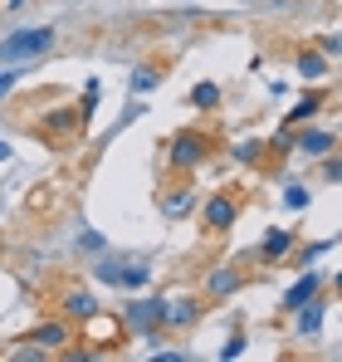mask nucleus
Segmentation results:
<instances>
[{"instance_id": "1", "label": "nucleus", "mask_w": 342, "mask_h": 362, "mask_svg": "<svg viewBox=\"0 0 342 362\" xmlns=\"http://www.w3.org/2000/svg\"><path fill=\"white\" fill-rule=\"evenodd\" d=\"M54 49V30L49 25H30V30H15L5 45H0V59L5 64H20V59H40Z\"/></svg>"}, {"instance_id": "2", "label": "nucleus", "mask_w": 342, "mask_h": 362, "mask_svg": "<svg viewBox=\"0 0 342 362\" xmlns=\"http://www.w3.org/2000/svg\"><path fill=\"white\" fill-rule=\"evenodd\" d=\"M167 147H171V152H167V157H171V167H181V172H186V167H201V162L211 157V137H206V132H196V127L176 132Z\"/></svg>"}, {"instance_id": "3", "label": "nucleus", "mask_w": 342, "mask_h": 362, "mask_svg": "<svg viewBox=\"0 0 342 362\" xmlns=\"http://www.w3.org/2000/svg\"><path fill=\"white\" fill-rule=\"evenodd\" d=\"M122 323H127V328H132V333H142V338H147V333H152V328H157V323H162V299L132 303V308H127V318H122Z\"/></svg>"}, {"instance_id": "4", "label": "nucleus", "mask_w": 342, "mask_h": 362, "mask_svg": "<svg viewBox=\"0 0 342 362\" xmlns=\"http://www.w3.org/2000/svg\"><path fill=\"white\" fill-rule=\"evenodd\" d=\"M147 264H98V279H108V284H127V289H142L147 284Z\"/></svg>"}, {"instance_id": "5", "label": "nucleus", "mask_w": 342, "mask_h": 362, "mask_svg": "<svg viewBox=\"0 0 342 362\" xmlns=\"http://www.w3.org/2000/svg\"><path fill=\"white\" fill-rule=\"evenodd\" d=\"M201 318V303L196 299H162V323L167 328H191Z\"/></svg>"}, {"instance_id": "6", "label": "nucleus", "mask_w": 342, "mask_h": 362, "mask_svg": "<svg viewBox=\"0 0 342 362\" xmlns=\"http://www.w3.org/2000/svg\"><path fill=\"white\" fill-rule=\"evenodd\" d=\"M206 226H211V230H230V226H235V201H230V196H211V201H206Z\"/></svg>"}, {"instance_id": "7", "label": "nucleus", "mask_w": 342, "mask_h": 362, "mask_svg": "<svg viewBox=\"0 0 342 362\" xmlns=\"http://www.w3.org/2000/svg\"><path fill=\"white\" fill-rule=\"evenodd\" d=\"M240 279H244L240 269H216V274L206 279V294H211V299H225V294H235V289H240Z\"/></svg>"}, {"instance_id": "8", "label": "nucleus", "mask_w": 342, "mask_h": 362, "mask_svg": "<svg viewBox=\"0 0 342 362\" xmlns=\"http://www.w3.org/2000/svg\"><path fill=\"white\" fill-rule=\"evenodd\" d=\"M293 142H298V152H308V157H328V152L338 147V142H333V132H318V127H313V132H303V137H293Z\"/></svg>"}, {"instance_id": "9", "label": "nucleus", "mask_w": 342, "mask_h": 362, "mask_svg": "<svg viewBox=\"0 0 342 362\" xmlns=\"http://www.w3.org/2000/svg\"><path fill=\"white\" fill-rule=\"evenodd\" d=\"M318 284H323L318 274H303V279H298V284L284 294V308H303L308 299H318Z\"/></svg>"}, {"instance_id": "10", "label": "nucleus", "mask_w": 342, "mask_h": 362, "mask_svg": "<svg viewBox=\"0 0 342 362\" xmlns=\"http://www.w3.org/2000/svg\"><path fill=\"white\" fill-rule=\"evenodd\" d=\"M88 338H98L103 348H113L117 338H122V323H113V318H103V313H93V318H88Z\"/></svg>"}, {"instance_id": "11", "label": "nucleus", "mask_w": 342, "mask_h": 362, "mask_svg": "<svg viewBox=\"0 0 342 362\" xmlns=\"http://www.w3.org/2000/svg\"><path fill=\"white\" fill-rule=\"evenodd\" d=\"M25 343H35V348H59V343H69V328H64V323H40Z\"/></svg>"}, {"instance_id": "12", "label": "nucleus", "mask_w": 342, "mask_h": 362, "mask_svg": "<svg viewBox=\"0 0 342 362\" xmlns=\"http://www.w3.org/2000/svg\"><path fill=\"white\" fill-rule=\"evenodd\" d=\"M64 313H69V318H93V313H98V303H93V294L73 289V294L64 299Z\"/></svg>"}, {"instance_id": "13", "label": "nucleus", "mask_w": 342, "mask_h": 362, "mask_svg": "<svg viewBox=\"0 0 342 362\" xmlns=\"http://www.w3.org/2000/svg\"><path fill=\"white\" fill-rule=\"evenodd\" d=\"M288 250H293V230H269L259 255H264V259H279V255H288Z\"/></svg>"}, {"instance_id": "14", "label": "nucleus", "mask_w": 342, "mask_h": 362, "mask_svg": "<svg viewBox=\"0 0 342 362\" xmlns=\"http://www.w3.org/2000/svg\"><path fill=\"white\" fill-rule=\"evenodd\" d=\"M323 308H328V303H303V308H298V333H318V328H323Z\"/></svg>"}, {"instance_id": "15", "label": "nucleus", "mask_w": 342, "mask_h": 362, "mask_svg": "<svg viewBox=\"0 0 342 362\" xmlns=\"http://www.w3.org/2000/svg\"><path fill=\"white\" fill-rule=\"evenodd\" d=\"M298 74H303V78H323V74H328V59H323L318 49H308V54H298Z\"/></svg>"}, {"instance_id": "16", "label": "nucleus", "mask_w": 342, "mask_h": 362, "mask_svg": "<svg viewBox=\"0 0 342 362\" xmlns=\"http://www.w3.org/2000/svg\"><path fill=\"white\" fill-rule=\"evenodd\" d=\"M191 103H196V108H216V103H220V88H216V83H196V88H191Z\"/></svg>"}, {"instance_id": "17", "label": "nucleus", "mask_w": 342, "mask_h": 362, "mask_svg": "<svg viewBox=\"0 0 342 362\" xmlns=\"http://www.w3.org/2000/svg\"><path fill=\"white\" fill-rule=\"evenodd\" d=\"M235 157H240V162H259V157H264V142H259V137H249V142H240V147H235Z\"/></svg>"}, {"instance_id": "18", "label": "nucleus", "mask_w": 342, "mask_h": 362, "mask_svg": "<svg viewBox=\"0 0 342 362\" xmlns=\"http://www.w3.org/2000/svg\"><path fill=\"white\" fill-rule=\"evenodd\" d=\"M162 211H167V216H186V211H191V196H186V191H176V196L162 201Z\"/></svg>"}, {"instance_id": "19", "label": "nucleus", "mask_w": 342, "mask_h": 362, "mask_svg": "<svg viewBox=\"0 0 342 362\" xmlns=\"http://www.w3.org/2000/svg\"><path fill=\"white\" fill-rule=\"evenodd\" d=\"M284 206H288V211H303V206H308V191H303V186H288V191H284Z\"/></svg>"}, {"instance_id": "20", "label": "nucleus", "mask_w": 342, "mask_h": 362, "mask_svg": "<svg viewBox=\"0 0 342 362\" xmlns=\"http://www.w3.org/2000/svg\"><path fill=\"white\" fill-rule=\"evenodd\" d=\"M318 108H323V103H318V98H313V93H308V98H303V103H298V108H293V122L313 118V113H318Z\"/></svg>"}, {"instance_id": "21", "label": "nucleus", "mask_w": 342, "mask_h": 362, "mask_svg": "<svg viewBox=\"0 0 342 362\" xmlns=\"http://www.w3.org/2000/svg\"><path fill=\"white\" fill-rule=\"evenodd\" d=\"M288 147H293V132H288V122H284V132H279V137L269 142V152H274V157H284Z\"/></svg>"}, {"instance_id": "22", "label": "nucleus", "mask_w": 342, "mask_h": 362, "mask_svg": "<svg viewBox=\"0 0 342 362\" xmlns=\"http://www.w3.org/2000/svg\"><path fill=\"white\" fill-rule=\"evenodd\" d=\"M132 88H137V93H147V88H157V74H137V78H132Z\"/></svg>"}, {"instance_id": "23", "label": "nucleus", "mask_w": 342, "mask_h": 362, "mask_svg": "<svg viewBox=\"0 0 342 362\" xmlns=\"http://www.w3.org/2000/svg\"><path fill=\"white\" fill-rule=\"evenodd\" d=\"M240 353H244V338L235 333V338H230V343H225V358H240Z\"/></svg>"}, {"instance_id": "24", "label": "nucleus", "mask_w": 342, "mask_h": 362, "mask_svg": "<svg viewBox=\"0 0 342 362\" xmlns=\"http://www.w3.org/2000/svg\"><path fill=\"white\" fill-rule=\"evenodd\" d=\"M10 83H15V69H0V93H5Z\"/></svg>"}, {"instance_id": "25", "label": "nucleus", "mask_w": 342, "mask_h": 362, "mask_svg": "<svg viewBox=\"0 0 342 362\" xmlns=\"http://www.w3.org/2000/svg\"><path fill=\"white\" fill-rule=\"evenodd\" d=\"M328 177H333V181H342V162H333V167H328Z\"/></svg>"}, {"instance_id": "26", "label": "nucleus", "mask_w": 342, "mask_h": 362, "mask_svg": "<svg viewBox=\"0 0 342 362\" xmlns=\"http://www.w3.org/2000/svg\"><path fill=\"white\" fill-rule=\"evenodd\" d=\"M5 157H10V147H5V142H0V162H5Z\"/></svg>"}, {"instance_id": "27", "label": "nucleus", "mask_w": 342, "mask_h": 362, "mask_svg": "<svg viewBox=\"0 0 342 362\" xmlns=\"http://www.w3.org/2000/svg\"><path fill=\"white\" fill-rule=\"evenodd\" d=\"M338 294H342V274H338Z\"/></svg>"}, {"instance_id": "28", "label": "nucleus", "mask_w": 342, "mask_h": 362, "mask_svg": "<svg viewBox=\"0 0 342 362\" xmlns=\"http://www.w3.org/2000/svg\"><path fill=\"white\" fill-rule=\"evenodd\" d=\"M10 5H25V0H10Z\"/></svg>"}]
</instances>
